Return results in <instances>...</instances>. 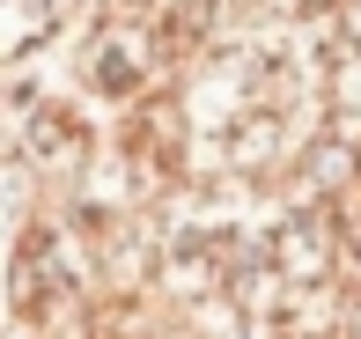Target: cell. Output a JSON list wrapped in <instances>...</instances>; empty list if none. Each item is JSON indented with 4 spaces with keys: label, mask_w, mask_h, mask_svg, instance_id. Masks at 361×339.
Here are the masks:
<instances>
[{
    "label": "cell",
    "mask_w": 361,
    "mask_h": 339,
    "mask_svg": "<svg viewBox=\"0 0 361 339\" xmlns=\"http://www.w3.org/2000/svg\"><path fill=\"white\" fill-rule=\"evenodd\" d=\"M74 281H81V266L67 258V236H59L52 221H37V229L23 236V251H15V310L44 317L52 302H67Z\"/></svg>",
    "instance_id": "6da1fadb"
},
{
    "label": "cell",
    "mask_w": 361,
    "mask_h": 339,
    "mask_svg": "<svg viewBox=\"0 0 361 339\" xmlns=\"http://www.w3.org/2000/svg\"><path fill=\"white\" fill-rule=\"evenodd\" d=\"M96 82H104L111 96L133 89L140 82V52H133V44H96Z\"/></svg>",
    "instance_id": "7a4b0ae2"
},
{
    "label": "cell",
    "mask_w": 361,
    "mask_h": 339,
    "mask_svg": "<svg viewBox=\"0 0 361 339\" xmlns=\"http://www.w3.org/2000/svg\"><path fill=\"white\" fill-rule=\"evenodd\" d=\"M118 8H133V0H118Z\"/></svg>",
    "instance_id": "3957f363"
},
{
    "label": "cell",
    "mask_w": 361,
    "mask_h": 339,
    "mask_svg": "<svg viewBox=\"0 0 361 339\" xmlns=\"http://www.w3.org/2000/svg\"><path fill=\"white\" fill-rule=\"evenodd\" d=\"M302 8H317V0H302Z\"/></svg>",
    "instance_id": "277c9868"
}]
</instances>
